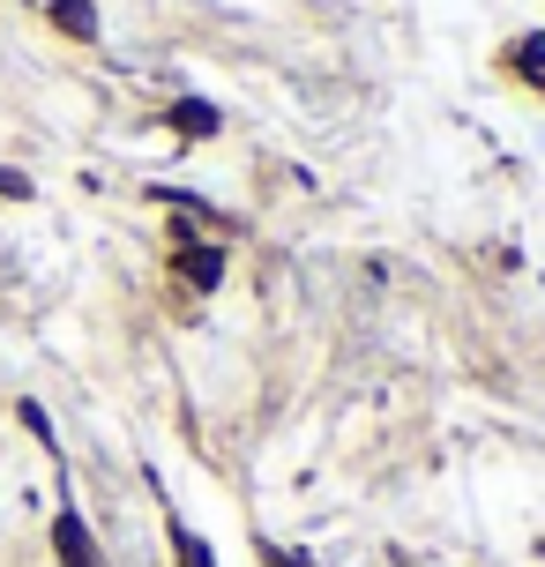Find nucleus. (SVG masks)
<instances>
[{"instance_id":"obj_1","label":"nucleus","mask_w":545,"mask_h":567,"mask_svg":"<svg viewBox=\"0 0 545 567\" xmlns=\"http://www.w3.org/2000/svg\"><path fill=\"white\" fill-rule=\"evenodd\" d=\"M53 553H60V567H105V560H97V545H90V523L75 508L53 523Z\"/></svg>"},{"instance_id":"obj_2","label":"nucleus","mask_w":545,"mask_h":567,"mask_svg":"<svg viewBox=\"0 0 545 567\" xmlns=\"http://www.w3.org/2000/svg\"><path fill=\"white\" fill-rule=\"evenodd\" d=\"M508 68H516L523 83H531V90H538V97H545V38H538V30H531V38H516V45H508Z\"/></svg>"},{"instance_id":"obj_3","label":"nucleus","mask_w":545,"mask_h":567,"mask_svg":"<svg viewBox=\"0 0 545 567\" xmlns=\"http://www.w3.org/2000/svg\"><path fill=\"white\" fill-rule=\"evenodd\" d=\"M179 277L195 284V291H217V277H225V255H217V247H187V255H179Z\"/></svg>"},{"instance_id":"obj_4","label":"nucleus","mask_w":545,"mask_h":567,"mask_svg":"<svg viewBox=\"0 0 545 567\" xmlns=\"http://www.w3.org/2000/svg\"><path fill=\"white\" fill-rule=\"evenodd\" d=\"M53 23L68 30V38H97V8H90V0H53Z\"/></svg>"},{"instance_id":"obj_5","label":"nucleus","mask_w":545,"mask_h":567,"mask_svg":"<svg viewBox=\"0 0 545 567\" xmlns=\"http://www.w3.org/2000/svg\"><path fill=\"white\" fill-rule=\"evenodd\" d=\"M173 127L179 135H217V113L209 105H173Z\"/></svg>"},{"instance_id":"obj_6","label":"nucleus","mask_w":545,"mask_h":567,"mask_svg":"<svg viewBox=\"0 0 545 567\" xmlns=\"http://www.w3.org/2000/svg\"><path fill=\"white\" fill-rule=\"evenodd\" d=\"M173 553H179V567H217V560H209V545L187 538V530H173Z\"/></svg>"},{"instance_id":"obj_7","label":"nucleus","mask_w":545,"mask_h":567,"mask_svg":"<svg viewBox=\"0 0 545 567\" xmlns=\"http://www.w3.org/2000/svg\"><path fill=\"white\" fill-rule=\"evenodd\" d=\"M0 195H16V202H23V195H30V179H23V172H0Z\"/></svg>"},{"instance_id":"obj_8","label":"nucleus","mask_w":545,"mask_h":567,"mask_svg":"<svg viewBox=\"0 0 545 567\" xmlns=\"http://www.w3.org/2000/svg\"><path fill=\"white\" fill-rule=\"evenodd\" d=\"M269 567H315V560H299V553H285V545H269Z\"/></svg>"}]
</instances>
